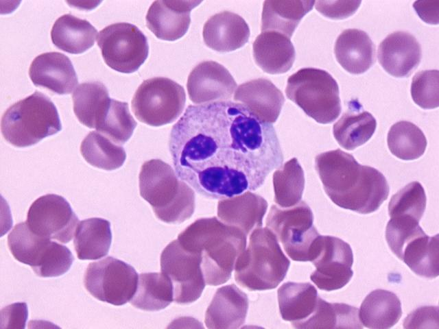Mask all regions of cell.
Instances as JSON below:
<instances>
[{"instance_id": "cell-31", "label": "cell", "mask_w": 439, "mask_h": 329, "mask_svg": "<svg viewBox=\"0 0 439 329\" xmlns=\"http://www.w3.org/2000/svg\"><path fill=\"white\" fill-rule=\"evenodd\" d=\"M315 1H265L263 2L262 32L275 31L290 38Z\"/></svg>"}, {"instance_id": "cell-43", "label": "cell", "mask_w": 439, "mask_h": 329, "mask_svg": "<svg viewBox=\"0 0 439 329\" xmlns=\"http://www.w3.org/2000/svg\"><path fill=\"white\" fill-rule=\"evenodd\" d=\"M438 307L421 306L410 313L403 321L405 328H438Z\"/></svg>"}, {"instance_id": "cell-6", "label": "cell", "mask_w": 439, "mask_h": 329, "mask_svg": "<svg viewBox=\"0 0 439 329\" xmlns=\"http://www.w3.org/2000/svg\"><path fill=\"white\" fill-rule=\"evenodd\" d=\"M61 129L54 103L38 90L10 106L3 113L1 122L5 140L17 147L33 145Z\"/></svg>"}, {"instance_id": "cell-36", "label": "cell", "mask_w": 439, "mask_h": 329, "mask_svg": "<svg viewBox=\"0 0 439 329\" xmlns=\"http://www.w3.org/2000/svg\"><path fill=\"white\" fill-rule=\"evenodd\" d=\"M80 152L91 165L106 171L121 167L126 158L122 146L97 131H91L85 136L80 145Z\"/></svg>"}, {"instance_id": "cell-26", "label": "cell", "mask_w": 439, "mask_h": 329, "mask_svg": "<svg viewBox=\"0 0 439 329\" xmlns=\"http://www.w3.org/2000/svg\"><path fill=\"white\" fill-rule=\"evenodd\" d=\"M376 127L375 117L364 110L357 99H352L348 102L347 111L333 125V134L341 147L353 150L371 138Z\"/></svg>"}, {"instance_id": "cell-30", "label": "cell", "mask_w": 439, "mask_h": 329, "mask_svg": "<svg viewBox=\"0 0 439 329\" xmlns=\"http://www.w3.org/2000/svg\"><path fill=\"white\" fill-rule=\"evenodd\" d=\"M112 242L110 222L93 217L80 221L74 234V248L80 260H97L108 253Z\"/></svg>"}, {"instance_id": "cell-35", "label": "cell", "mask_w": 439, "mask_h": 329, "mask_svg": "<svg viewBox=\"0 0 439 329\" xmlns=\"http://www.w3.org/2000/svg\"><path fill=\"white\" fill-rule=\"evenodd\" d=\"M295 328H362L359 310L343 303H329L320 297L312 315Z\"/></svg>"}, {"instance_id": "cell-10", "label": "cell", "mask_w": 439, "mask_h": 329, "mask_svg": "<svg viewBox=\"0 0 439 329\" xmlns=\"http://www.w3.org/2000/svg\"><path fill=\"white\" fill-rule=\"evenodd\" d=\"M186 95L174 80L156 77L144 80L132 99V110L141 122L161 126L175 121L183 112Z\"/></svg>"}, {"instance_id": "cell-2", "label": "cell", "mask_w": 439, "mask_h": 329, "mask_svg": "<svg viewBox=\"0 0 439 329\" xmlns=\"http://www.w3.org/2000/svg\"><path fill=\"white\" fill-rule=\"evenodd\" d=\"M315 169L325 193L337 206L361 214L376 211L389 195V185L377 169L358 163L341 149L315 158Z\"/></svg>"}, {"instance_id": "cell-18", "label": "cell", "mask_w": 439, "mask_h": 329, "mask_svg": "<svg viewBox=\"0 0 439 329\" xmlns=\"http://www.w3.org/2000/svg\"><path fill=\"white\" fill-rule=\"evenodd\" d=\"M200 1H155L145 20L148 29L159 39L174 41L182 37L190 23L191 10Z\"/></svg>"}, {"instance_id": "cell-44", "label": "cell", "mask_w": 439, "mask_h": 329, "mask_svg": "<svg viewBox=\"0 0 439 329\" xmlns=\"http://www.w3.org/2000/svg\"><path fill=\"white\" fill-rule=\"evenodd\" d=\"M27 316L26 303L18 302L8 305L1 310V328L24 329Z\"/></svg>"}, {"instance_id": "cell-41", "label": "cell", "mask_w": 439, "mask_h": 329, "mask_svg": "<svg viewBox=\"0 0 439 329\" xmlns=\"http://www.w3.org/2000/svg\"><path fill=\"white\" fill-rule=\"evenodd\" d=\"M413 101L423 109H434L439 106L438 70H425L416 73L411 84Z\"/></svg>"}, {"instance_id": "cell-19", "label": "cell", "mask_w": 439, "mask_h": 329, "mask_svg": "<svg viewBox=\"0 0 439 329\" xmlns=\"http://www.w3.org/2000/svg\"><path fill=\"white\" fill-rule=\"evenodd\" d=\"M421 47L416 38L407 32L388 35L379 44V62L383 69L396 77H407L421 60Z\"/></svg>"}, {"instance_id": "cell-39", "label": "cell", "mask_w": 439, "mask_h": 329, "mask_svg": "<svg viewBox=\"0 0 439 329\" xmlns=\"http://www.w3.org/2000/svg\"><path fill=\"white\" fill-rule=\"evenodd\" d=\"M136 126L128 103L111 99L106 114L96 130L115 143L123 145L131 137Z\"/></svg>"}, {"instance_id": "cell-4", "label": "cell", "mask_w": 439, "mask_h": 329, "mask_svg": "<svg viewBox=\"0 0 439 329\" xmlns=\"http://www.w3.org/2000/svg\"><path fill=\"white\" fill-rule=\"evenodd\" d=\"M139 179L140 195L158 219L176 224L192 216L195 193L169 164L160 159L147 160L141 166Z\"/></svg>"}, {"instance_id": "cell-8", "label": "cell", "mask_w": 439, "mask_h": 329, "mask_svg": "<svg viewBox=\"0 0 439 329\" xmlns=\"http://www.w3.org/2000/svg\"><path fill=\"white\" fill-rule=\"evenodd\" d=\"M8 245L16 260L29 265L42 278L63 275L74 260L68 247L35 234L26 221L15 225L8 236Z\"/></svg>"}, {"instance_id": "cell-37", "label": "cell", "mask_w": 439, "mask_h": 329, "mask_svg": "<svg viewBox=\"0 0 439 329\" xmlns=\"http://www.w3.org/2000/svg\"><path fill=\"white\" fill-rule=\"evenodd\" d=\"M274 202L281 208L301 201L305 188L304 171L296 158L282 164L273 174Z\"/></svg>"}, {"instance_id": "cell-1", "label": "cell", "mask_w": 439, "mask_h": 329, "mask_svg": "<svg viewBox=\"0 0 439 329\" xmlns=\"http://www.w3.org/2000/svg\"><path fill=\"white\" fill-rule=\"evenodd\" d=\"M169 149L178 177L216 199L257 190L283 162L272 123L231 101L189 105L171 128Z\"/></svg>"}, {"instance_id": "cell-24", "label": "cell", "mask_w": 439, "mask_h": 329, "mask_svg": "<svg viewBox=\"0 0 439 329\" xmlns=\"http://www.w3.org/2000/svg\"><path fill=\"white\" fill-rule=\"evenodd\" d=\"M256 64L265 73L288 71L295 60V49L289 38L275 31L262 32L252 44Z\"/></svg>"}, {"instance_id": "cell-7", "label": "cell", "mask_w": 439, "mask_h": 329, "mask_svg": "<svg viewBox=\"0 0 439 329\" xmlns=\"http://www.w3.org/2000/svg\"><path fill=\"white\" fill-rule=\"evenodd\" d=\"M285 93L289 100L320 123L333 122L342 110L337 83L322 69L298 70L289 77Z\"/></svg>"}, {"instance_id": "cell-17", "label": "cell", "mask_w": 439, "mask_h": 329, "mask_svg": "<svg viewBox=\"0 0 439 329\" xmlns=\"http://www.w3.org/2000/svg\"><path fill=\"white\" fill-rule=\"evenodd\" d=\"M29 75L36 86L58 95L71 93L78 82L69 58L57 51L37 56L29 66Z\"/></svg>"}, {"instance_id": "cell-13", "label": "cell", "mask_w": 439, "mask_h": 329, "mask_svg": "<svg viewBox=\"0 0 439 329\" xmlns=\"http://www.w3.org/2000/svg\"><path fill=\"white\" fill-rule=\"evenodd\" d=\"M161 269L172 284L176 303L188 304L200 297L206 284L201 258L198 254L185 249L178 239L163 250Z\"/></svg>"}, {"instance_id": "cell-28", "label": "cell", "mask_w": 439, "mask_h": 329, "mask_svg": "<svg viewBox=\"0 0 439 329\" xmlns=\"http://www.w3.org/2000/svg\"><path fill=\"white\" fill-rule=\"evenodd\" d=\"M279 311L285 321L294 326L309 318L314 312L319 296L309 282H287L277 291Z\"/></svg>"}, {"instance_id": "cell-21", "label": "cell", "mask_w": 439, "mask_h": 329, "mask_svg": "<svg viewBox=\"0 0 439 329\" xmlns=\"http://www.w3.org/2000/svg\"><path fill=\"white\" fill-rule=\"evenodd\" d=\"M205 45L218 52H229L243 47L250 37V29L239 15L224 11L210 17L202 32Z\"/></svg>"}, {"instance_id": "cell-14", "label": "cell", "mask_w": 439, "mask_h": 329, "mask_svg": "<svg viewBox=\"0 0 439 329\" xmlns=\"http://www.w3.org/2000/svg\"><path fill=\"white\" fill-rule=\"evenodd\" d=\"M311 262L316 270L310 279L321 290L340 289L353 277V251L350 245L340 238L320 234Z\"/></svg>"}, {"instance_id": "cell-27", "label": "cell", "mask_w": 439, "mask_h": 329, "mask_svg": "<svg viewBox=\"0 0 439 329\" xmlns=\"http://www.w3.org/2000/svg\"><path fill=\"white\" fill-rule=\"evenodd\" d=\"M97 30L87 20L71 14L60 16L51 30L52 42L58 49L73 54L82 53L95 42Z\"/></svg>"}, {"instance_id": "cell-33", "label": "cell", "mask_w": 439, "mask_h": 329, "mask_svg": "<svg viewBox=\"0 0 439 329\" xmlns=\"http://www.w3.org/2000/svg\"><path fill=\"white\" fill-rule=\"evenodd\" d=\"M72 99L73 111L78 121L89 128H95L111 98L103 83L91 81L79 84Z\"/></svg>"}, {"instance_id": "cell-11", "label": "cell", "mask_w": 439, "mask_h": 329, "mask_svg": "<svg viewBox=\"0 0 439 329\" xmlns=\"http://www.w3.org/2000/svg\"><path fill=\"white\" fill-rule=\"evenodd\" d=\"M138 280L133 267L112 256L90 263L84 276V287L92 296L115 306L130 301Z\"/></svg>"}, {"instance_id": "cell-29", "label": "cell", "mask_w": 439, "mask_h": 329, "mask_svg": "<svg viewBox=\"0 0 439 329\" xmlns=\"http://www.w3.org/2000/svg\"><path fill=\"white\" fill-rule=\"evenodd\" d=\"M402 315L401 303L393 292L376 289L362 302L359 318L362 325L372 329H388L395 325Z\"/></svg>"}, {"instance_id": "cell-9", "label": "cell", "mask_w": 439, "mask_h": 329, "mask_svg": "<svg viewBox=\"0 0 439 329\" xmlns=\"http://www.w3.org/2000/svg\"><path fill=\"white\" fill-rule=\"evenodd\" d=\"M266 226L293 260L311 261L315 242L320 234L313 226L312 210L305 202L300 201L289 208L272 205Z\"/></svg>"}, {"instance_id": "cell-15", "label": "cell", "mask_w": 439, "mask_h": 329, "mask_svg": "<svg viewBox=\"0 0 439 329\" xmlns=\"http://www.w3.org/2000/svg\"><path fill=\"white\" fill-rule=\"evenodd\" d=\"M79 220L69 203L56 194H47L30 206L26 223L35 234L69 243L75 234Z\"/></svg>"}, {"instance_id": "cell-25", "label": "cell", "mask_w": 439, "mask_h": 329, "mask_svg": "<svg viewBox=\"0 0 439 329\" xmlns=\"http://www.w3.org/2000/svg\"><path fill=\"white\" fill-rule=\"evenodd\" d=\"M334 53L338 63L352 74H361L375 63V47L368 34L358 29L344 30L337 37Z\"/></svg>"}, {"instance_id": "cell-5", "label": "cell", "mask_w": 439, "mask_h": 329, "mask_svg": "<svg viewBox=\"0 0 439 329\" xmlns=\"http://www.w3.org/2000/svg\"><path fill=\"white\" fill-rule=\"evenodd\" d=\"M289 265L272 231L258 228L250 233L248 246L235 262V279L250 291L272 289L283 280Z\"/></svg>"}, {"instance_id": "cell-38", "label": "cell", "mask_w": 439, "mask_h": 329, "mask_svg": "<svg viewBox=\"0 0 439 329\" xmlns=\"http://www.w3.org/2000/svg\"><path fill=\"white\" fill-rule=\"evenodd\" d=\"M387 142L391 153L404 160L420 158L427 147V139L423 131L413 123L406 121L392 125L388 133Z\"/></svg>"}, {"instance_id": "cell-16", "label": "cell", "mask_w": 439, "mask_h": 329, "mask_svg": "<svg viewBox=\"0 0 439 329\" xmlns=\"http://www.w3.org/2000/svg\"><path fill=\"white\" fill-rule=\"evenodd\" d=\"M237 83L230 72L214 61H204L190 73L187 88L190 100L197 104L228 101Z\"/></svg>"}, {"instance_id": "cell-34", "label": "cell", "mask_w": 439, "mask_h": 329, "mask_svg": "<svg viewBox=\"0 0 439 329\" xmlns=\"http://www.w3.org/2000/svg\"><path fill=\"white\" fill-rule=\"evenodd\" d=\"M174 299L170 280L162 272L142 273L130 304L146 311H158L169 306Z\"/></svg>"}, {"instance_id": "cell-22", "label": "cell", "mask_w": 439, "mask_h": 329, "mask_svg": "<svg viewBox=\"0 0 439 329\" xmlns=\"http://www.w3.org/2000/svg\"><path fill=\"white\" fill-rule=\"evenodd\" d=\"M268 202L261 196L250 191L220 199L217 217L222 222L235 226L246 235L262 227Z\"/></svg>"}, {"instance_id": "cell-40", "label": "cell", "mask_w": 439, "mask_h": 329, "mask_svg": "<svg viewBox=\"0 0 439 329\" xmlns=\"http://www.w3.org/2000/svg\"><path fill=\"white\" fill-rule=\"evenodd\" d=\"M426 204L423 186L418 182H412L392 196L388 204V214L390 217H407L420 221Z\"/></svg>"}, {"instance_id": "cell-3", "label": "cell", "mask_w": 439, "mask_h": 329, "mask_svg": "<svg viewBox=\"0 0 439 329\" xmlns=\"http://www.w3.org/2000/svg\"><path fill=\"white\" fill-rule=\"evenodd\" d=\"M246 234L215 217L198 219L178 236L187 250L198 254L205 282L211 286L226 282L235 262L246 247Z\"/></svg>"}, {"instance_id": "cell-23", "label": "cell", "mask_w": 439, "mask_h": 329, "mask_svg": "<svg viewBox=\"0 0 439 329\" xmlns=\"http://www.w3.org/2000/svg\"><path fill=\"white\" fill-rule=\"evenodd\" d=\"M234 100L246 106L261 121L273 123L280 114L285 97L271 81L258 78L240 84Z\"/></svg>"}, {"instance_id": "cell-20", "label": "cell", "mask_w": 439, "mask_h": 329, "mask_svg": "<svg viewBox=\"0 0 439 329\" xmlns=\"http://www.w3.org/2000/svg\"><path fill=\"white\" fill-rule=\"evenodd\" d=\"M248 310L247 295L232 284L219 288L205 314L210 329H236L245 322Z\"/></svg>"}, {"instance_id": "cell-45", "label": "cell", "mask_w": 439, "mask_h": 329, "mask_svg": "<svg viewBox=\"0 0 439 329\" xmlns=\"http://www.w3.org/2000/svg\"><path fill=\"white\" fill-rule=\"evenodd\" d=\"M413 7L425 23L433 25L438 23L439 1H418L414 3Z\"/></svg>"}, {"instance_id": "cell-42", "label": "cell", "mask_w": 439, "mask_h": 329, "mask_svg": "<svg viewBox=\"0 0 439 329\" xmlns=\"http://www.w3.org/2000/svg\"><path fill=\"white\" fill-rule=\"evenodd\" d=\"M361 3V1H317L315 7L326 17L343 19L353 15Z\"/></svg>"}, {"instance_id": "cell-12", "label": "cell", "mask_w": 439, "mask_h": 329, "mask_svg": "<svg viewBox=\"0 0 439 329\" xmlns=\"http://www.w3.org/2000/svg\"><path fill=\"white\" fill-rule=\"evenodd\" d=\"M105 63L124 73H133L144 63L149 53L147 37L129 23L110 24L97 38Z\"/></svg>"}, {"instance_id": "cell-32", "label": "cell", "mask_w": 439, "mask_h": 329, "mask_svg": "<svg viewBox=\"0 0 439 329\" xmlns=\"http://www.w3.org/2000/svg\"><path fill=\"white\" fill-rule=\"evenodd\" d=\"M416 275L435 278L439 274V236L425 232L414 236L404 245L399 258Z\"/></svg>"}]
</instances>
